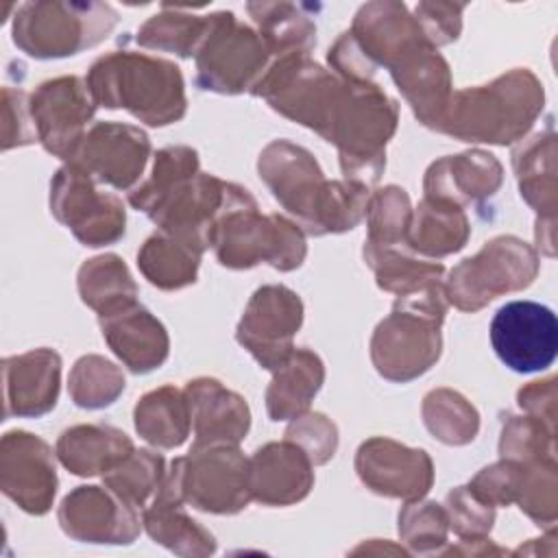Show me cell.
<instances>
[{
	"instance_id": "cell-1",
	"label": "cell",
	"mask_w": 558,
	"mask_h": 558,
	"mask_svg": "<svg viewBox=\"0 0 558 558\" xmlns=\"http://www.w3.org/2000/svg\"><path fill=\"white\" fill-rule=\"evenodd\" d=\"M259 177L275 198L296 214L307 233L353 229L368 207L366 185L327 183L314 157L288 142L270 144L259 157Z\"/></svg>"
},
{
	"instance_id": "cell-2",
	"label": "cell",
	"mask_w": 558,
	"mask_h": 558,
	"mask_svg": "<svg viewBox=\"0 0 558 558\" xmlns=\"http://www.w3.org/2000/svg\"><path fill=\"white\" fill-rule=\"evenodd\" d=\"M94 102L124 107L150 126L177 122L185 113L183 78L174 63L144 54L113 52L92 65L87 78Z\"/></svg>"
},
{
	"instance_id": "cell-3",
	"label": "cell",
	"mask_w": 558,
	"mask_h": 558,
	"mask_svg": "<svg viewBox=\"0 0 558 558\" xmlns=\"http://www.w3.org/2000/svg\"><path fill=\"white\" fill-rule=\"evenodd\" d=\"M541 102L543 89L534 76L517 70L490 85L453 94L436 129L464 142L510 144L532 124Z\"/></svg>"
},
{
	"instance_id": "cell-4",
	"label": "cell",
	"mask_w": 558,
	"mask_h": 558,
	"mask_svg": "<svg viewBox=\"0 0 558 558\" xmlns=\"http://www.w3.org/2000/svg\"><path fill=\"white\" fill-rule=\"evenodd\" d=\"M445 299L438 283L399 294L395 312L375 329L371 353L377 371L392 381L425 373L440 355Z\"/></svg>"
},
{
	"instance_id": "cell-5",
	"label": "cell",
	"mask_w": 558,
	"mask_h": 558,
	"mask_svg": "<svg viewBox=\"0 0 558 558\" xmlns=\"http://www.w3.org/2000/svg\"><path fill=\"white\" fill-rule=\"evenodd\" d=\"M253 196L233 185L225 211L218 216L209 244L222 266L248 268L262 259L279 270L301 266L305 257L303 233L279 216H259Z\"/></svg>"
},
{
	"instance_id": "cell-6",
	"label": "cell",
	"mask_w": 558,
	"mask_h": 558,
	"mask_svg": "<svg viewBox=\"0 0 558 558\" xmlns=\"http://www.w3.org/2000/svg\"><path fill=\"white\" fill-rule=\"evenodd\" d=\"M248 462L231 447H194L187 458L172 462L157 493L216 514H233L248 499Z\"/></svg>"
},
{
	"instance_id": "cell-7",
	"label": "cell",
	"mask_w": 558,
	"mask_h": 558,
	"mask_svg": "<svg viewBox=\"0 0 558 558\" xmlns=\"http://www.w3.org/2000/svg\"><path fill=\"white\" fill-rule=\"evenodd\" d=\"M536 275L534 251L517 238H495L458 264L447 281V296L460 310H480L504 292L521 290Z\"/></svg>"
},
{
	"instance_id": "cell-8",
	"label": "cell",
	"mask_w": 558,
	"mask_h": 558,
	"mask_svg": "<svg viewBox=\"0 0 558 558\" xmlns=\"http://www.w3.org/2000/svg\"><path fill=\"white\" fill-rule=\"evenodd\" d=\"M50 209L85 246H102L124 235V207L113 194L98 192L81 166H63L50 185Z\"/></svg>"
},
{
	"instance_id": "cell-9",
	"label": "cell",
	"mask_w": 558,
	"mask_h": 558,
	"mask_svg": "<svg viewBox=\"0 0 558 558\" xmlns=\"http://www.w3.org/2000/svg\"><path fill=\"white\" fill-rule=\"evenodd\" d=\"M490 344L514 373L545 371L558 351L556 314L534 301H510L490 320Z\"/></svg>"
},
{
	"instance_id": "cell-10",
	"label": "cell",
	"mask_w": 558,
	"mask_h": 558,
	"mask_svg": "<svg viewBox=\"0 0 558 558\" xmlns=\"http://www.w3.org/2000/svg\"><path fill=\"white\" fill-rule=\"evenodd\" d=\"M216 33H207L198 50V85L220 94H238L257 85L266 63L264 44L233 20V13L211 15Z\"/></svg>"
},
{
	"instance_id": "cell-11",
	"label": "cell",
	"mask_w": 558,
	"mask_h": 558,
	"mask_svg": "<svg viewBox=\"0 0 558 558\" xmlns=\"http://www.w3.org/2000/svg\"><path fill=\"white\" fill-rule=\"evenodd\" d=\"M301 320L303 305L299 296L283 286H266L253 294L238 325V340L264 368L275 371L290 355V340Z\"/></svg>"
},
{
	"instance_id": "cell-12",
	"label": "cell",
	"mask_w": 558,
	"mask_h": 558,
	"mask_svg": "<svg viewBox=\"0 0 558 558\" xmlns=\"http://www.w3.org/2000/svg\"><path fill=\"white\" fill-rule=\"evenodd\" d=\"M31 116L39 142L61 159H72L83 142V126L94 113L89 87L76 76L46 81L31 96Z\"/></svg>"
},
{
	"instance_id": "cell-13",
	"label": "cell",
	"mask_w": 558,
	"mask_h": 558,
	"mask_svg": "<svg viewBox=\"0 0 558 558\" xmlns=\"http://www.w3.org/2000/svg\"><path fill=\"white\" fill-rule=\"evenodd\" d=\"M0 486L22 510L44 514L50 510L57 490V473L50 447L28 434L9 432L2 438Z\"/></svg>"
},
{
	"instance_id": "cell-14",
	"label": "cell",
	"mask_w": 558,
	"mask_h": 558,
	"mask_svg": "<svg viewBox=\"0 0 558 558\" xmlns=\"http://www.w3.org/2000/svg\"><path fill=\"white\" fill-rule=\"evenodd\" d=\"M148 150V137L140 129L100 122L85 133L70 161L81 166L89 177L126 190L140 179Z\"/></svg>"
},
{
	"instance_id": "cell-15",
	"label": "cell",
	"mask_w": 558,
	"mask_h": 558,
	"mask_svg": "<svg viewBox=\"0 0 558 558\" xmlns=\"http://www.w3.org/2000/svg\"><path fill=\"white\" fill-rule=\"evenodd\" d=\"M63 532L83 543H133L140 532L135 508L100 486H78L59 508Z\"/></svg>"
},
{
	"instance_id": "cell-16",
	"label": "cell",
	"mask_w": 558,
	"mask_h": 558,
	"mask_svg": "<svg viewBox=\"0 0 558 558\" xmlns=\"http://www.w3.org/2000/svg\"><path fill=\"white\" fill-rule=\"evenodd\" d=\"M85 9V4H26L20 17L15 15L13 41L37 59L76 54L100 41L81 22Z\"/></svg>"
},
{
	"instance_id": "cell-17",
	"label": "cell",
	"mask_w": 558,
	"mask_h": 558,
	"mask_svg": "<svg viewBox=\"0 0 558 558\" xmlns=\"http://www.w3.org/2000/svg\"><path fill=\"white\" fill-rule=\"evenodd\" d=\"M357 475L371 490L388 497L418 499L429 490L432 462L423 449L373 438L357 451Z\"/></svg>"
},
{
	"instance_id": "cell-18",
	"label": "cell",
	"mask_w": 558,
	"mask_h": 558,
	"mask_svg": "<svg viewBox=\"0 0 558 558\" xmlns=\"http://www.w3.org/2000/svg\"><path fill=\"white\" fill-rule=\"evenodd\" d=\"M248 493L253 499L286 506L303 499L314 482L312 460L294 442H270L255 451L246 469Z\"/></svg>"
},
{
	"instance_id": "cell-19",
	"label": "cell",
	"mask_w": 558,
	"mask_h": 558,
	"mask_svg": "<svg viewBox=\"0 0 558 558\" xmlns=\"http://www.w3.org/2000/svg\"><path fill=\"white\" fill-rule=\"evenodd\" d=\"M185 392L196 434L194 447H233L244 438L251 414L242 397L216 379L190 381Z\"/></svg>"
},
{
	"instance_id": "cell-20",
	"label": "cell",
	"mask_w": 558,
	"mask_h": 558,
	"mask_svg": "<svg viewBox=\"0 0 558 558\" xmlns=\"http://www.w3.org/2000/svg\"><path fill=\"white\" fill-rule=\"evenodd\" d=\"M61 360L50 349H35L4 360V416H39L54 408Z\"/></svg>"
},
{
	"instance_id": "cell-21",
	"label": "cell",
	"mask_w": 558,
	"mask_h": 558,
	"mask_svg": "<svg viewBox=\"0 0 558 558\" xmlns=\"http://www.w3.org/2000/svg\"><path fill=\"white\" fill-rule=\"evenodd\" d=\"M100 325L102 336L113 353L133 373H148L159 368L168 355L166 329L144 307L131 305L118 314L100 316Z\"/></svg>"
},
{
	"instance_id": "cell-22",
	"label": "cell",
	"mask_w": 558,
	"mask_h": 558,
	"mask_svg": "<svg viewBox=\"0 0 558 558\" xmlns=\"http://www.w3.org/2000/svg\"><path fill=\"white\" fill-rule=\"evenodd\" d=\"M501 181V168L488 153L473 150L432 163L425 177V192L429 198L449 201H477L495 194Z\"/></svg>"
},
{
	"instance_id": "cell-23",
	"label": "cell",
	"mask_w": 558,
	"mask_h": 558,
	"mask_svg": "<svg viewBox=\"0 0 558 558\" xmlns=\"http://www.w3.org/2000/svg\"><path fill=\"white\" fill-rule=\"evenodd\" d=\"M133 451L124 432L102 425H76L65 429L57 442L61 462L74 475H96L111 471Z\"/></svg>"
},
{
	"instance_id": "cell-24",
	"label": "cell",
	"mask_w": 558,
	"mask_h": 558,
	"mask_svg": "<svg viewBox=\"0 0 558 558\" xmlns=\"http://www.w3.org/2000/svg\"><path fill=\"white\" fill-rule=\"evenodd\" d=\"M320 381V360L305 349L290 351V355L275 368V379L266 392L268 414L272 421L301 416V412L307 410L310 399L318 392Z\"/></svg>"
},
{
	"instance_id": "cell-25",
	"label": "cell",
	"mask_w": 558,
	"mask_h": 558,
	"mask_svg": "<svg viewBox=\"0 0 558 558\" xmlns=\"http://www.w3.org/2000/svg\"><path fill=\"white\" fill-rule=\"evenodd\" d=\"M469 222L460 209L449 201L425 198L410 218L405 242L425 255H449L464 246Z\"/></svg>"
},
{
	"instance_id": "cell-26",
	"label": "cell",
	"mask_w": 558,
	"mask_h": 558,
	"mask_svg": "<svg viewBox=\"0 0 558 558\" xmlns=\"http://www.w3.org/2000/svg\"><path fill=\"white\" fill-rule=\"evenodd\" d=\"M144 525L155 543L174 554L207 556L216 549L214 536L181 510V501L161 493H157L153 506L144 510Z\"/></svg>"
},
{
	"instance_id": "cell-27",
	"label": "cell",
	"mask_w": 558,
	"mask_h": 558,
	"mask_svg": "<svg viewBox=\"0 0 558 558\" xmlns=\"http://www.w3.org/2000/svg\"><path fill=\"white\" fill-rule=\"evenodd\" d=\"M187 399L172 386L144 395L135 405L137 434L163 449L179 447L190 432Z\"/></svg>"
},
{
	"instance_id": "cell-28",
	"label": "cell",
	"mask_w": 558,
	"mask_h": 558,
	"mask_svg": "<svg viewBox=\"0 0 558 558\" xmlns=\"http://www.w3.org/2000/svg\"><path fill=\"white\" fill-rule=\"evenodd\" d=\"M78 290L83 303L94 307L100 316L118 314L135 305V283L116 255H102L85 262L78 270Z\"/></svg>"
},
{
	"instance_id": "cell-29",
	"label": "cell",
	"mask_w": 558,
	"mask_h": 558,
	"mask_svg": "<svg viewBox=\"0 0 558 558\" xmlns=\"http://www.w3.org/2000/svg\"><path fill=\"white\" fill-rule=\"evenodd\" d=\"M201 251L172 235H153L137 253V264L153 286L177 290L194 281Z\"/></svg>"
},
{
	"instance_id": "cell-30",
	"label": "cell",
	"mask_w": 558,
	"mask_h": 558,
	"mask_svg": "<svg viewBox=\"0 0 558 558\" xmlns=\"http://www.w3.org/2000/svg\"><path fill=\"white\" fill-rule=\"evenodd\" d=\"M423 416L434 438L447 445H464L477 434V412L464 397L451 390H434L425 397Z\"/></svg>"
},
{
	"instance_id": "cell-31",
	"label": "cell",
	"mask_w": 558,
	"mask_h": 558,
	"mask_svg": "<svg viewBox=\"0 0 558 558\" xmlns=\"http://www.w3.org/2000/svg\"><path fill=\"white\" fill-rule=\"evenodd\" d=\"M124 390V375L105 357L87 355L74 364L70 395L78 408H105Z\"/></svg>"
},
{
	"instance_id": "cell-32",
	"label": "cell",
	"mask_w": 558,
	"mask_h": 558,
	"mask_svg": "<svg viewBox=\"0 0 558 558\" xmlns=\"http://www.w3.org/2000/svg\"><path fill=\"white\" fill-rule=\"evenodd\" d=\"M163 475V460L150 451H131L122 462L107 471L105 482L133 508H142L146 497L159 488Z\"/></svg>"
},
{
	"instance_id": "cell-33",
	"label": "cell",
	"mask_w": 558,
	"mask_h": 558,
	"mask_svg": "<svg viewBox=\"0 0 558 558\" xmlns=\"http://www.w3.org/2000/svg\"><path fill=\"white\" fill-rule=\"evenodd\" d=\"M368 214V244L395 248L399 240H405L408 225H410V203L403 190L390 185L386 190H379L371 205L366 207Z\"/></svg>"
},
{
	"instance_id": "cell-34",
	"label": "cell",
	"mask_w": 558,
	"mask_h": 558,
	"mask_svg": "<svg viewBox=\"0 0 558 558\" xmlns=\"http://www.w3.org/2000/svg\"><path fill=\"white\" fill-rule=\"evenodd\" d=\"M399 534L412 551L434 554L447 543V514L438 504H408L399 514Z\"/></svg>"
},
{
	"instance_id": "cell-35",
	"label": "cell",
	"mask_w": 558,
	"mask_h": 558,
	"mask_svg": "<svg viewBox=\"0 0 558 558\" xmlns=\"http://www.w3.org/2000/svg\"><path fill=\"white\" fill-rule=\"evenodd\" d=\"M445 514L451 530L464 541L484 538L490 532L495 519L493 506L484 504L469 486H462L447 495Z\"/></svg>"
}]
</instances>
